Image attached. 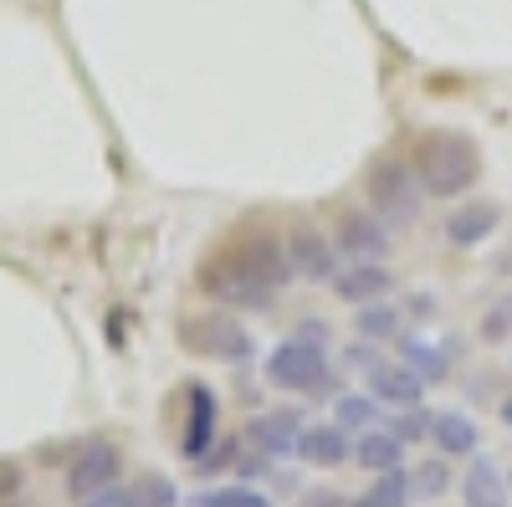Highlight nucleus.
I'll list each match as a JSON object with an SVG mask.
<instances>
[{"instance_id":"nucleus-17","label":"nucleus","mask_w":512,"mask_h":507,"mask_svg":"<svg viewBox=\"0 0 512 507\" xmlns=\"http://www.w3.org/2000/svg\"><path fill=\"white\" fill-rule=\"evenodd\" d=\"M354 461L364 472H400V461H405V441L395 431H364L359 446H354Z\"/></svg>"},{"instance_id":"nucleus-2","label":"nucleus","mask_w":512,"mask_h":507,"mask_svg":"<svg viewBox=\"0 0 512 507\" xmlns=\"http://www.w3.org/2000/svg\"><path fill=\"white\" fill-rule=\"evenodd\" d=\"M410 164H415L425 195H436V200H456L482 180V149L456 129H425L415 139Z\"/></svg>"},{"instance_id":"nucleus-3","label":"nucleus","mask_w":512,"mask_h":507,"mask_svg":"<svg viewBox=\"0 0 512 507\" xmlns=\"http://www.w3.org/2000/svg\"><path fill=\"white\" fill-rule=\"evenodd\" d=\"M364 190H369V205H374V216L379 221H415L420 216V175H415V164L405 159H374L369 164V175H364Z\"/></svg>"},{"instance_id":"nucleus-9","label":"nucleus","mask_w":512,"mask_h":507,"mask_svg":"<svg viewBox=\"0 0 512 507\" xmlns=\"http://www.w3.org/2000/svg\"><path fill=\"white\" fill-rule=\"evenodd\" d=\"M185 431H180V451L190 456V461H200L210 446H216V420H221V400H216V390L210 385H195L185 390Z\"/></svg>"},{"instance_id":"nucleus-23","label":"nucleus","mask_w":512,"mask_h":507,"mask_svg":"<svg viewBox=\"0 0 512 507\" xmlns=\"http://www.w3.org/2000/svg\"><path fill=\"white\" fill-rule=\"evenodd\" d=\"M369 420H374V395H338V405H333V426L364 431Z\"/></svg>"},{"instance_id":"nucleus-26","label":"nucleus","mask_w":512,"mask_h":507,"mask_svg":"<svg viewBox=\"0 0 512 507\" xmlns=\"http://www.w3.org/2000/svg\"><path fill=\"white\" fill-rule=\"evenodd\" d=\"M431 420H436V415H425V405H420V410H410L400 426H390V431H395L400 441H420V436H431Z\"/></svg>"},{"instance_id":"nucleus-13","label":"nucleus","mask_w":512,"mask_h":507,"mask_svg":"<svg viewBox=\"0 0 512 507\" xmlns=\"http://www.w3.org/2000/svg\"><path fill=\"white\" fill-rule=\"evenodd\" d=\"M507 497H512V492H507L502 467L477 451L472 467H466V477H461V507H507Z\"/></svg>"},{"instance_id":"nucleus-6","label":"nucleus","mask_w":512,"mask_h":507,"mask_svg":"<svg viewBox=\"0 0 512 507\" xmlns=\"http://www.w3.org/2000/svg\"><path fill=\"white\" fill-rule=\"evenodd\" d=\"M333 246L338 257H354V262H379L384 251H390V226H384L374 210H344V216L333 221Z\"/></svg>"},{"instance_id":"nucleus-27","label":"nucleus","mask_w":512,"mask_h":507,"mask_svg":"<svg viewBox=\"0 0 512 507\" xmlns=\"http://www.w3.org/2000/svg\"><path fill=\"white\" fill-rule=\"evenodd\" d=\"M297 344H313V349H323V338H328V323L323 318H303V323H297Z\"/></svg>"},{"instance_id":"nucleus-18","label":"nucleus","mask_w":512,"mask_h":507,"mask_svg":"<svg viewBox=\"0 0 512 507\" xmlns=\"http://www.w3.org/2000/svg\"><path fill=\"white\" fill-rule=\"evenodd\" d=\"M175 502H180L175 482H169V477H159V472L139 477L134 487H123V507H175Z\"/></svg>"},{"instance_id":"nucleus-1","label":"nucleus","mask_w":512,"mask_h":507,"mask_svg":"<svg viewBox=\"0 0 512 507\" xmlns=\"http://www.w3.org/2000/svg\"><path fill=\"white\" fill-rule=\"evenodd\" d=\"M287 277H292L287 246L267 231L226 241L221 251H210L200 262V287L226 308H267L287 287Z\"/></svg>"},{"instance_id":"nucleus-15","label":"nucleus","mask_w":512,"mask_h":507,"mask_svg":"<svg viewBox=\"0 0 512 507\" xmlns=\"http://www.w3.org/2000/svg\"><path fill=\"white\" fill-rule=\"evenodd\" d=\"M431 441L446 456H477L482 451V431H477V420L466 415V410H441L431 420Z\"/></svg>"},{"instance_id":"nucleus-24","label":"nucleus","mask_w":512,"mask_h":507,"mask_svg":"<svg viewBox=\"0 0 512 507\" xmlns=\"http://www.w3.org/2000/svg\"><path fill=\"white\" fill-rule=\"evenodd\" d=\"M395 328H400V313L390 308V303H364V313H359V338H395Z\"/></svg>"},{"instance_id":"nucleus-10","label":"nucleus","mask_w":512,"mask_h":507,"mask_svg":"<svg viewBox=\"0 0 512 507\" xmlns=\"http://www.w3.org/2000/svg\"><path fill=\"white\" fill-rule=\"evenodd\" d=\"M287 262H292V277H303V282H333L338 246H333V236H323L313 226H297L287 241Z\"/></svg>"},{"instance_id":"nucleus-21","label":"nucleus","mask_w":512,"mask_h":507,"mask_svg":"<svg viewBox=\"0 0 512 507\" xmlns=\"http://www.w3.org/2000/svg\"><path fill=\"white\" fill-rule=\"evenodd\" d=\"M405 364L425 379V385H436V379H446V354L436 344H420V338H410L405 344Z\"/></svg>"},{"instance_id":"nucleus-5","label":"nucleus","mask_w":512,"mask_h":507,"mask_svg":"<svg viewBox=\"0 0 512 507\" xmlns=\"http://www.w3.org/2000/svg\"><path fill=\"white\" fill-rule=\"evenodd\" d=\"M118 472H123V451L113 441H88L72 456V467H67V492L77 502H88V497L118 487Z\"/></svg>"},{"instance_id":"nucleus-28","label":"nucleus","mask_w":512,"mask_h":507,"mask_svg":"<svg viewBox=\"0 0 512 507\" xmlns=\"http://www.w3.org/2000/svg\"><path fill=\"white\" fill-rule=\"evenodd\" d=\"M21 492V467L11 456H0V497H16Z\"/></svg>"},{"instance_id":"nucleus-8","label":"nucleus","mask_w":512,"mask_h":507,"mask_svg":"<svg viewBox=\"0 0 512 507\" xmlns=\"http://www.w3.org/2000/svg\"><path fill=\"white\" fill-rule=\"evenodd\" d=\"M303 431H308L303 410H262V415H251V426H246L251 446L262 451L267 461L297 456V441H303Z\"/></svg>"},{"instance_id":"nucleus-7","label":"nucleus","mask_w":512,"mask_h":507,"mask_svg":"<svg viewBox=\"0 0 512 507\" xmlns=\"http://www.w3.org/2000/svg\"><path fill=\"white\" fill-rule=\"evenodd\" d=\"M180 338H185V349H195L205 359H246L251 354V333L236 318H190Z\"/></svg>"},{"instance_id":"nucleus-4","label":"nucleus","mask_w":512,"mask_h":507,"mask_svg":"<svg viewBox=\"0 0 512 507\" xmlns=\"http://www.w3.org/2000/svg\"><path fill=\"white\" fill-rule=\"evenodd\" d=\"M267 379L277 390H292V395H313L328 385V354L313 349V344H297V338H287V344H277L267 354Z\"/></svg>"},{"instance_id":"nucleus-29","label":"nucleus","mask_w":512,"mask_h":507,"mask_svg":"<svg viewBox=\"0 0 512 507\" xmlns=\"http://www.w3.org/2000/svg\"><path fill=\"white\" fill-rule=\"evenodd\" d=\"M297 507H349V502L338 497V492H308V497L297 502Z\"/></svg>"},{"instance_id":"nucleus-16","label":"nucleus","mask_w":512,"mask_h":507,"mask_svg":"<svg viewBox=\"0 0 512 507\" xmlns=\"http://www.w3.org/2000/svg\"><path fill=\"white\" fill-rule=\"evenodd\" d=\"M344 456H354L344 426H308L303 441H297V461H308V467H323V472L338 467Z\"/></svg>"},{"instance_id":"nucleus-12","label":"nucleus","mask_w":512,"mask_h":507,"mask_svg":"<svg viewBox=\"0 0 512 507\" xmlns=\"http://www.w3.org/2000/svg\"><path fill=\"white\" fill-rule=\"evenodd\" d=\"M497 221H502L497 200H466V205H456V210H451V221H446V241H451V246H461V251H472V246H482V241L497 231Z\"/></svg>"},{"instance_id":"nucleus-20","label":"nucleus","mask_w":512,"mask_h":507,"mask_svg":"<svg viewBox=\"0 0 512 507\" xmlns=\"http://www.w3.org/2000/svg\"><path fill=\"white\" fill-rule=\"evenodd\" d=\"M441 492H451V472H446V461H420V467L410 472V497L431 502V497H441Z\"/></svg>"},{"instance_id":"nucleus-19","label":"nucleus","mask_w":512,"mask_h":507,"mask_svg":"<svg viewBox=\"0 0 512 507\" xmlns=\"http://www.w3.org/2000/svg\"><path fill=\"white\" fill-rule=\"evenodd\" d=\"M349 507H410V477L405 472H379V482Z\"/></svg>"},{"instance_id":"nucleus-22","label":"nucleus","mask_w":512,"mask_h":507,"mask_svg":"<svg viewBox=\"0 0 512 507\" xmlns=\"http://www.w3.org/2000/svg\"><path fill=\"white\" fill-rule=\"evenodd\" d=\"M195 507H272V497L256 487H216V492H200Z\"/></svg>"},{"instance_id":"nucleus-30","label":"nucleus","mask_w":512,"mask_h":507,"mask_svg":"<svg viewBox=\"0 0 512 507\" xmlns=\"http://www.w3.org/2000/svg\"><path fill=\"white\" fill-rule=\"evenodd\" d=\"M502 426H512V395H502Z\"/></svg>"},{"instance_id":"nucleus-14","label":"nucleus","mask_w":512,"mask_h":507,"mask_svg":"<svg viewBox=\"0 0 512 507\" xmlns=\"http://www.w3.org/2000/svg\"><path fill=\"white\" fill-rule=\"evenodd\" d=\"M369 395L374 400H390V405H420V395H425V379L400 359V364H374L369 369Z\"/></svg>"},{"instance_id":"nucleus-11","label":"nucleus","mask_w":512,"mask_h":507,"mask_svg":"<svg viewBox=\"0 0 512 507\" xmlns=\"http://www.w3.org/2000/svg\"><path fill=\"white\" fill-rule=\"evenodd\" d=\"M390 287H395V277H390V267H384V262H354L344 272H333V298L338 303H354V308L379 303Z\"/></svg>"},{"instance_id":"nucleus-25","label":"nucleus","mask_w":512,"mask_h":507,"mask_svg":"<svg viewBox=\"0 0 512 507\" xmlns=\"http://www.w3.org/2000/svg\"><path fill=\"white\" fill-rule=\"evenodd\" d=\"M507 333H512V292H502V298L482 313V338L487 344H502Z\"/></svg>"}]
</instances>
